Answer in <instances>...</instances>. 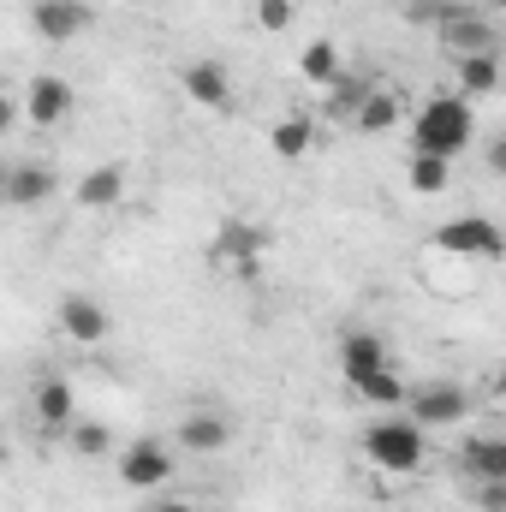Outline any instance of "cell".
Masks as SVG:
<instances>
[{"mask_svg":"<svg viewBox=\"0 0 506 512\" xmlns=\"http://www.w3.org/2000/svg\"><path fill=\"white\" fill-rule=\"evenodd\" d=\"M358 447H364L370 471H381V477H417L429 465V429L411 411H381Z\"/></svg>","mask_w":506,"mask_h":512,"instance_id":"cell-1","label":"cell"},{"mask_svg":"<svg viewBox=\"0 0 506 512\" xmlns=\"http://www.w3.org/2000/svg\"><path fill=\"white\" fill-rule=\"evenodd\" d=\"M477 137V102H465L459 90H435L417 114H411V143L423 155H465Z\"/></svg>","mask_w":506,"mask_h":512,"instance_id":"cell-2","label":"cell"},{"mask_svg":"<svg viewBox=\"0 0 506 512\" xmlns=\"http://www.w3.org/2000/svg\"><path fill=\"white\" fill-rule=\"evenodd\" d=\"M441 54L447 60H477V54H501V30L477 0H447V18L435 24Z\"/></svg>","mask_w":506,"mask_h":512,"instance_id":"cell-3","label":"cell"},{"mask_svg":"<svg viewBox=\"0 0 506 512\" xmlns=\"http://www.w3.org/2000/svg\"><path fill=\"white\" fill-rule=\"evenodd\" d=\"M429 245L459 262H506V227L489 215H453L429 233Z\"/></svg>","mask_w":506,"mask_h":512,"instance_id":"cell-4","label":"cell"},{"mask_svg":"<svg viewBox=\"0 0 506 512\" xmlns=\"http://www.w3.org/2000/svg\"><path fill=\"white\" fill-rule=\"evenodd\" d=\"M173 477H179V453H173V441L143 435V441L120 447V483H126V489H137V495H155V489H167Z\"/></svg>","mask_w":506,"mask_h":512,"instance_id":"cell-5","label":"cell"},{"mask_svg":"<svg viewBox=\"0 0 506 512\" xmlns=\"http://www.w3.org/2000/svg\"><path fill=\"white\" fill-rule=\"evenodd\" d=\"M209 256H215V268L221 274H239V280H251L256 268H262V256H268V233L256 227V221H227L221 233H215V245H209Z\"/></svg>","mask_w":506,"mask_h":512,"instance_id":"cell-6","label":"cell"},{"mask_svg":"<svg viewBox=\"0 0 506 512\" xmlns=\"http://www.w3.org/2000/svg\"><path fill=\"white\" fill-rule=\"evenodd\" d=\"M405 411H411L429 435H435V429H453V423H465V417H471V387H459V382H423V387H411Z\"/></svg>","mask_w":506,"mask_h":512,"instance_id":"cell-7","label":"cell"},{"mask_svg":"<svg viewBox=\"0 0 506 512\" xmlns=\"http://www.w3.org/2000/svg\"><path fill=\"white\" fill-rule=\"evenodd\" d=\"M72 108H78V96H72V84L60 78V72H36L30 84H24V120L30 126H66L72 120Z\"/></svg>","mask_w":506,"mask_h":512,"instance_id":"cell-8","label":"cell"},{"mask_svg":"<svg viewBox=\"0 0 506 512\" xmlns=\"http://www.w3.org/2000/svg\"><path fill=\"white\" fill-rule=\"evenodd\" d=\"M54 316H60V334H66L72 346H102V340L114 334L108 304H102V298H90V292H66Z\"/></svg>","mask_w":506,"mask_h":512,"instance_id":"cell-9","label":"cell"},{"mask_svg":"<svg viewBox=\"0 0 506 512\" xmlns=\"http://www.w3.org/2000/svg\"><path fill=\"white\" fill-rule=\"evenodd\" d=\"M173 447H185L197 459H215V453L233 447V417L227 411H185L179 429H173Z\"/></svg>","mask_w":506,"mask_h":512,"instance_id":"cell-10","label":"cell"},{"mask_svg":"<svg viewBox=\"0 0 506 512\" xmlns=\"http://www.w3.org/2000/svg\"><path fill=\"white\" fill-rule=\"evenodd\" d=\"M179 90H185L197 108H209V114H227V108H233V78H227L221 60H185V66H179Z\"/></svg>","mask_w":506,"mask_h":512,"instance_id":"cell-11","label":"cell"},{"mask_svg":"<svg viewBox=\"0 0 506 512\" xmlns=\"http://www.w3.org/2000/svg\"><path fill=\"white\" fill-rule=\"evenodd\" d=\"M54 191H60V179H54V167H48V161L18 155V161L6 167V203H12V209H42Z\"/></svg>","mask_w":506,"mask_h":512,"instance_id":"cell-12","label":"cell"},{"mask_svg":"<svg viewBox=\"0 0 506 512\" xmlns=\"http://www.w3.org/2000/svg\"><path fill=\"white\" fill-rule=\"evenodd\" d=\"M30 24H36L42 42H72V36H84L96 24V12H90V0H36Z\"/></svg>","mask_w":506,"mask_h":512,"instance_id":"cell-13","label":"cell"},{"mask_svg":"<svg viewBox=\"0 0 506 512\" xmlns=\"http://www.w3.org/2000/svg\"><path fill=\"white\" fill-rule=\"evenodd\" d=\"M30 411H36V423H42V435H72V423H78V393L72 382H60V376H48V382H36L30 393Z\"/></svg>","mask_w":506,"mask_h":512,"instance_id":"cell-14","label":"cell"},{"mask_svg":"<svg viewBox=\"0 0 506 512\" xmlns=\"http://www.w3.org/2000/svg\"><path fill=\"white\" fill-rule=\"evenodd\" d=\"M126 167L120 161H102V167H90L84 179H78V191H72V203L78 209H90V215H108V209H120L126 203Z\"/></svg>","mask_w":506,"mask_h":512,"instance_id":"cell-15","label":"cell"},{"mask_svg":"<svg viewBox=\"0 0 506 512\" xmlns=\"http://www.w3.org/2000/svg\"><path fill=\"white\" fill-rule=\"evenodd\" d=\"M334 358H340V376H346V382H364V376H376V370H387V364H393V358H387V340H381V334H370V328L346 334Z\"/></svg>","mask_w":506,"mask_h":512,"instance_id":"cell-16","label":"cell"},{"mask_svg":"<svg viewBox=\"0 0 506 512\" xmlns=\"http://www.w3.org/2000/svg\"><path fill=\"white\" fill-rule=\"evenodd\" d=\"M459 471H465V483H501L506 477V435H471L459 447Z\"/></svg>","mask_w":506,"mask_h":512,"instance_id":"cell-17","label":"cell"},{"mask_svg":"<svg viewBox=\"0 0 506 512\" xmlns=\"http://www.w3.org/2000/svg\"><path fill=\"white\" fill-rule=\"evenodd\" d=\"M506 84V66L501 54H477V60H453V90L465 102H489L495 90Z\"/></svg>","mask_w":506,"mask_h":512,"instance_id":"cell-18","label":"cell"},{"mask_svg":"<svg viewBox=\"0 0 506 512\" xmlns=\"http://www.w3.org/2000/svg\"><path fill=\"white\" fill-rule=\"evenodd\" d=\"M399 120H405V96H399L393 84H370V96H364V108H358L352 131H364V137H381V131H393Z\"/></svg>","mask_w":506,"mask_h":512,"instance_id":"cell-19","label":"cell"},{"mask_svg":"<svg viewBox=\"0 0 506 512\" xmlns=\"http://www.w3.org/2000/svg\"><path fill=\"white\" fill-rule=\"evenodd\" d=\"M298 78L304 84H316V90H334L340 78H346V60H340V42L334 36H316L304 54H298Z\"/></svg>","mask_w":506,"mask_h":512,"instance_id":"cell-20","label":"cell"},{"mask_svg":"<svg viewBox=\"0 0 506 512\" xmlns=\"http://www.w3.org/2000/svg\"><path fill=\"white\" fill-rule=\"evenodd\" d=\"M268 149H274L286 167H298V161L316 149V120H310V114H286V120H274V131H268Z\"/></svg>","mask_w":506,"mask_h":512,"instance_id":"cell-21","label":"cell"},{"mask_svg":"<svg viewBox=\"0 0 506 512\" xmlns=\"http://www.w3.org/2000/svg\"><path fill=\"white\" fill-rule=\"evenodd\" d=\"M352 393L364 399V405H376V411H405V399H411V382L387 364L376 376H364V382H352Z\"/></svg>","mask_w":506,"mask_h":512,"instance_id":"cell-22","label":"cell"},{"mask_svg":"<svg viewBox=\"0 0 506 512\" xmlns=\"http://www.w3.org/2000/svg\"><path fill=\"white\" fill-rule=\"evenodd\" d=\"M405 185H411V197H447V185H453V161L417 149L411 167H405Z\"/></svg>","mask_w":506,"mask_h":512,"instance_id":"cell-23","label":"cell"},{"mask_svg":"<svg viewBox=\"0 0 506 512\" xmlns=\"http://www.w3.org/2000/svg\"><path fill=\"white\" fill-rule=\"evenodd\" d=\"M364 96H370V78H352V72H346L334 90H322V114H328V120H358Z\"/></svg>","mask_w":506,"mask_h":512,"instance_id":"cell-24","label":"cell"},{"mask_svg":"<svg viewBox=\"0 0 506 512\" xmlns=\"http://www.w3.org/2000/svg\"><path fill=\"white\" fill-rule=\"evenodd\" d=\"M66 447H72L78 459H108V453H114V429H108L102 417H84V423H72Z\"/></svg>","mask_w":506,"mask_h":512,"instance_id":"cell-25","label":"cell"},{"mask_svg":"<svg viewBox=\"0 0 506 512\" xmlns=\"http://www.w3.org/2000/svg\"><path fill=\"white\" fill-rule=\"evenodd\" d=\"M292 24H298V0H256V30L280 36V30H292Z\"/></svg>","mask_w":506,"mask_h":512,"instance_id":"cell-26","label":"cell"},{"mask_svg":"<svg viewBox=\"0 0 506 512\" xmlns=\"http://www.w3.org/2000/svg\"><path fill=\"white\" fill-rule=\"evenodd\" d=\"M471 507L477 512H506V477L501 483H471Z\"/></svg>","mask_w":506,"mask_h":512,"instance_id":"cell-27","label":"cell"},{"mask_svg":"<svg viewBox=\"0 0 506 512\" xmlns=\"http://www.w3.org/2000/svg\"><path fill=\"white\" fill-rule=\"evenodd\" d=\"M483 167H489L495 179H506V131H501V137H489V149H483Z\"/></svg>","mask_w":506,"mask_h":512,"instance_id":"cell-28","label":"cell"},{"mask_svg":"<svg viewBox=\"0 0 506 512\" xmlns=\"http://www.w3.org/2000/svg\"><path fill=\"white\" fill-rule=\"evenodd\" d=\"M143 512H203V507H191V501H173V495H167V501H149Z\"/></svg>","mask_w":506,"mask_h":512,"instance_id":"cell-29","label":"cell"},{"mask_svg":"<svg viewBox=\"0 0 506 512\" xmlns=\"http://www.w3.org/2000/svg\"><path fill=\"white\" fill-rule=\"evenodd\" d=\"M489 387H495V399H506V364L495 370V382H489Z\"/></svg>","mask_w":506,"mask_h":512,"instance_id":"cell-30","label":"cell"},{"mask_svg":"<svg viewBox=\"0 0 506 512\" xmlns=\"http://www.w3.org/2000/svg\"><path fill=\"white\" fill-rule=\"evenodd\" d=\"M477 6H483V12H506V0H477Z\"/></svg>","mask_w":506,"mask_h":512,"instance_id":"cell-31","label":"cell"}]
</instances>
